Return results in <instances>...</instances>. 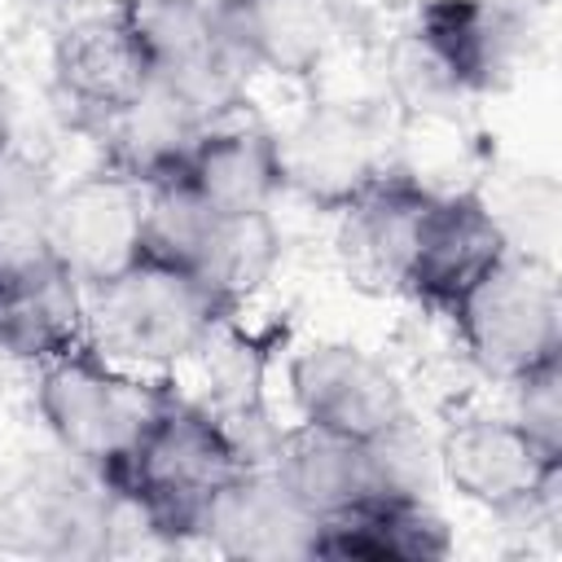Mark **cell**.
<instances>
[{
  "label": "cell",
  "instance_id": "obj_9",
  "mask_svg": "<svg viewBox=\"0 0 562 562\" xmlns=\"http://www.w3.org/2000/svg\"><path fill=\"white\" fill-rule=\"evenodd\" d=\"M290 395L303 422L373 443L408 422V400L395 373L351 342H312L290 360Z\"/></svg>",
  "mask_w": 562,
  "mask_h": 562
},
{
  "label": "cell",
  "instance_id": "obj_16",
  "mask_svg": "<svg viewBox=\"0 0 562 562\" xmlns=\"http://www.w3.org/2000/svg\"><path fill=\"white\" fill-rule=\"evenodd\" d=\"M448 522L426 496H373L329 522H316L312 558H373V562H430L448 558Z\"/></svg>",
  "mask_w": 562,
  "mask_h": 562
},
{
  "label": "cell",
  "instance_id": "obj_23",
  "mask_svg": "<svg viewBox=\"0 0 562 562\" xmlns=\"http://www.w3.org/2000/svg\"><path fill=\"white\" fill-rule=\"evenodd\" d=\"M509 386H514V422L536 443H544L549 452L562 457V369L544 364Z\"/></svg>",
  "mask_w": 562,
  "mask_h": 562
},
{
  "label": "cell",
  "instance_id": "obj_15",
  "mask_svg": "<svg viewBox=\"0 0 562 562\" xmlns=\"http://www.w3.org/2000/svg\"><path fill=\"white\" fill-rule=\"evenodd\" d=\"M180 176L215 215L268 211L281 193L277 140L259 123H211L193 140Z\"/></svg>",
  "mask_w": 562,
  "mask_h": 562
},
{
  "label": "cell",
  "instance_id": "obj_25",
  "mask_svg": "<svg viewBox=\"0 0 562 562\" xmlns=\"http://www.w3.org/2000/svg\"><path fill=\"white\" fill-rule=\"evenodd\" d=\"M206 4H215L220 13H237V9H246L250 0H206Z\"/></svg>",
  "mask_w": 562,
  "mask_h": 562
},
{
  "label": "cell",
  "instance_id": "obj_19",
  "mask_svg": "<svg viewBox=\"0 0 562 562\" xmlns=\"http://www.w3.org/2000/svg\"><path fill=\"white\" fill-rule=\"evenodd\" d=\"M105 140V167L132 176V180H158L184 167L193 140L202 136L198 114L158 79L119 114L97 123Z\"/></svg>",
  "mask_w": 562,
  "mask_h": 562
},
{
  "label": "cell",
  "instance_id": "obj_20",
  "mask_svg": "<svg viewBox=\"0 0 562 562\" xmlns=\"http://www.w3.org/2000/svg\"><path fill=\"white\" fill-rule=\"evenodd\" d=\"M281 263V233L268 211H241V215H215V228L206 237V250L193 268V277L211 290V299L233 316Z\"/></svg>",
  "mask_w": 562,
  "mask_h": 562
},
{
  "label": "cell",
  "instance_id": "obj_5",
  "mask_svg": "<svg viewBox=\"0 0 562 562\" xmlns=\"http://www.w3.org/2000/svg\"><path fill=\"white\" fill-rule=\"evenodd\" d=\"M272 140L281 189L334 215L395 167L386 123L364 101H316Z\"/></svg>",
  "mask_w": 562,
  "mask_h": 562
},
{
  "label": "cell",
  "instance_id": "obj_2",
  "mask_svg": "<svg viewBox=\"0 0 562 562\" xmlns=\"http://www.w3.org/2000/svg\"><path fill=\"white\" fill-rule=\"evenodd\" d=\"M167 391H171L167 378H136L119 360L83 342L40 364L35 404L53 439L75 461L97 470V479L105 483L123 465V457L132 452V443L167 400Z\"/></svg>",
  "mask_w": 562,
  "mask_h": 562
},
{
  "label": "cell",
  "instance_id": "obj_12",
  "mask_svg": "<svg viewBox=\"0 0 562 562\" xmlns=\"http://www.w3.org/2000/svg\"><path fill=\"white\" fill-rule=\"evenodd\" d=\"M268 470L277 474V483L290 492V501L312 522H329V518L391 492L373 443L347 439V435L312 426V422H299L277 435Z\"/></svg>",
  "mask_w": 562,
  "mask_h": 562
},
{
  "label": "cell",
  "instance_id": "obj_8",
  "mask_svg": "<svg viewBox=\"0 0 562 562\" xmlns=\"http://www.w3.org/2000/svg\"><path fill=\"white\" fill-rule=\"evenodd\" d=\"M505 250H509V233L474 189L430 193L417 220L404 294L422 299L426 307L452 312L505 259Z\"/></svg>",
  "mask_w": 562,
  "mask_h": 562
},
{
  "label": "cell",
  "instance_id": "obj_21",
  "mask_svg": "<svg viewBox=\"0 0 562 562\" xmlns=\"http://www.w3.org/2000/svg\"><path fill=\"white\" fill-rule=\"evenodd\" d=\"M211 228L215 211L193 193L180 171L140 184V259L193 272Z\"/></svg>",
  "mask_w": 562,
  "mask_h": 562
},
{
  "label": "cell",
  "instance_id": "obj_13",
  "mask_svg": "<svg viewBox=\"0 0 562 562\" xmlns=\"http://www.w3.org/2000/svg\"><path fill=\"white\" fill-rule=\"evenodd\" d=\"M413 31L435 48L465 97L501 88L531 35L522 9L509 0H426Z\"/></svg>",
  "mask_w": 562,
  "mask_h": 562
},
{
  "label": "cell",
  "instance_id": "obj_10",
  "mask_svg": "<svg viewBox=\"0 0 562 562\" xmlns=\"http://www.w3.org/2000/svg\"><path fill=\"white\" fill-rule=\"evenodd\" d=\"M430 184H422L400 162L369 184L356 202L338 211V263L347 281L364 294H404L408 255L417 237V220L430 202Z\"/></svg>",
  "mask_w": 562,
  "mask_h": 562
},
{
  "label": "cell",
  "instance_id": "obj_11",
  "mask_svg": "<svg viewBox=\"0 0 562 562\" xmlns=\"http://www.w3.org/2000/svg\"><path fill=\"white\" fill-rule=\"evenodd\" d=\"M53 83L79 110V119L97 127L154 83V66L123 9H114L79 18L57 35Z\"/></svg>",
  "mask_w": 562,
  "mask_h": 562
},
{
  "label": "cell",
  "instance_id": "obj_7",
  "mask_svg": "<svg viewBox=\"0 0 562 562\" xmlns=\"http://www.w3.org/2000/svg\"><path fill=\"white\" fill-rule=\"evenodd\" d=\"M48 250L83 290L140 263V180L101 167L48 202Z\"/></svg>",
  "mask_w": 562,
  "mask_h": 562
},
{
  "label": "cell",
  "instance_id": "obj_3",
  "mask_svg": "<svg viewBox=\"0 0 562 562\" xmlns=\"http://www.w3.org/2000/svg\"><path fill=\"white\" fill-rule=\"evenodd\" d=\"M224 321L228 312L193 272L149 259L88 290V342L119 364L162 369L198 356Z\"/></svg>",
  "mask_w": 562,
  "mask_h": 562
},
{
  "label": "cell",
  "instance_id": "obj_4",
  "mask_svg": "<svg viewBox=\"0 0 562 562\" xmlns=\"http://www.w3.org/2000/svg\"><path fill=\"white\" fill-rule=\"evenodd\" d=\"M470 360L496 378L518 382L562 351V294L558 272L531 250H505V259L448 312Z\"/></svg>",
  "mask_w": 562,
  "mask_h": 562
},
{
  "label": "cell",
  "instance_id": "obj_17",
  "mask_svg": "<svg viewBox=\"0 0 562 562\" xmlns=\"http://www.w3.org/2000/svg\"><path fill=\"white\" fill-rule=\"evenodd\" d=\"M228 22L250 66L285 79L321 75L342 40L338 0H250Z\"/></svg>",
  "mask_w": 562,
  "mask_h": 562
},
{
  "label": "cell",
  "instance_id": "obj_22",
  "mask_svg": "<svg viewBox=\"0 0 562 562\" xmlns=\"http://www.w3.org/2000/svg\"><path fill=\"white\" fill-rule=\"evenodd\" d=\"M48 202L53 189L44 184V176L4 154L0 158V290L53 268V250H48Z\"/></svg>",
  "mask_w": 562,
  "mask_h": 562
},
{
  "label": "cell",
  "instance_id": "obj_24",
  "mask_svg": "<svg viewBox=\"0 0 562 562\" xmlns=\"http://www.w3.org/2000/svg\"><path fill=\"white\" fill-rule=\"evenodd\" d=\"M13 154V105H9V88L0 79V158Z\"/></svg>",
  "mask_w": 562,
  "mask_h": 562
},
{
  "label": "cell",
  "instance_id": "obj_14",
  "mask_svg": "<svg viewBox=\"0 0 562 562\" xmlns=\"http://www.w3.org/2000/svg\"><path fill=\"white\" fill-rule=\"evenodd\" d=\"M202 536L228 558L281 562V558H312L316 522L290 501V492L277 483L268 465H250L211 501L202 518Z\"/></svg>",
  "mask_w": 562,
  "mask_h": 562
},
{
  "label": "cell",
  "instance_id": "obj_1",
  "mask_svg": "<svg viewBox=\"0 0 562 562\" xmlns=\"http://www.w3.org/2000/svg\"><path fill=\"white\" fill-rule=\"evenodd\" d=\"M250 461L215 422V413L189 395L167 391L123 465L105 479V492L127 501L154 536L189 540L202 536V518L211 501L246 474Z\"/></svg>",
  "mask_w": 562,
  "mask_h": 562
},
{
  "label": "cell",
  "instance_id": "obj_18",
  "mask_svg": "<svg viewBox=\"0 0 562 562\" xmlns=\"http://www.w3.org/2000/svg\"><path fill=\"white\" fill-rule=\"evenodd\" d=\"M88 342V290L66 268H40L0 290V351L48 364Z\"/></svg>",
  "mask_w": 562,
  "mask_h": 562
},
{
  "label": "cell",
  "instance_id": "obj_6",
  "mask_svg": "<svg viewBox=\"0 0 562 562\" xmlns=\"http://www.w3.org/2000/svg\"><path fill=\"white\" fill-rule=\"evenodd\" d=\"M448 487L492 514H527L553 496L562 457L536 443L514 417L452 422L435 448Z\"/></svg>",
  "mask_w": 562,
  "mask_h": 562
}]
</instances>
